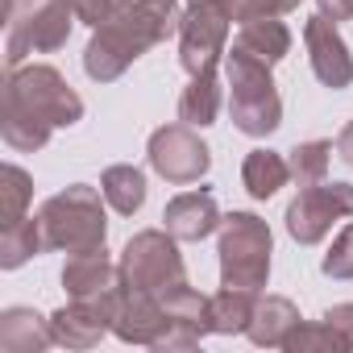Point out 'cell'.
Wrapping results in <instances>:
<instances>
[{
	"instance_id": "6da1fadb",
	"label": "cell",
	"mask_w": 353,
	"mask_h": 353,
	"mask_svg": "<svg viewBox=\"0 0 353 353\" xmlns=\"http://www.w3.org/2000/svg\"><path fill=\"white\" fill-rule=\"evenodd\" d=\"M83 121L79 92L50 63H21L5 75V104H0V133L21 154H34L50 141L54 129Z\"/></svg>"
},
{
	"instance_id": "7a4b0ae2",
	"label": "cell",
	"mask_w": 353,
	"mask_h": 353,
	"mask_svg": "<svg viewBox=\"0 0 353 353\" xmlns=\"http://www.w3.org/2000/svg\"><path fill=\"white\" fill-rule=\"evenodd\" d=\"M179 5L174 0H125V5L92 30V42L83 46V71L96 83L121 79L145 50L179 34Z\"/></svg>"
},
{
	"instance_id": "3957f363",
	"label": "cell",
	"mask_w": 353,
	"mask_h": 353,
	"mask_svg": "<svg viewBox=\"0 0 353 353\" xmlns=\"http://www.w3.org/2000/svg\"><path fill=\"white\" fill-rule=\"evenodd\" d=\"M225 88H229V117L245 137H270L283 125V96L274 88L270 63L233 46L225 54Z\"/></svg>"
},
{
	"instance_id": "277c9868",
	"label": "cell",
	"mask_w": 353,
	"mask_h": 353,
	"mask_svg": "<svg viewBox=\"0 0 353 353\" xmlns=\"http://www.w3.org/2000/svg\"><path fill=\"white\" fill-rule=\"evenodd\" d=\"M104 192L88 188V183H71L63 192H54L38 216H42V237L46 250L59 254H83V250H100L108 237V216H104Z\"/></svg>"
},
{
	"instance_id": "5b68a950",
	"label": "cell",
	"mask_w": 353,
	"mask_h": 353,
	"mask_svg": "<svg viewBox=\"0 0 353 353\" xmlns=\"http://www.w3.org/2000/svg\"><path fill=\"white\" fill-rule=\"evenodd\" d=\"M270 254H274V237L258 212H229L221 221V241H216L221 287L262 291L270 279Z\"/></svg>"
},
{
	"instance_id": "8992f818",
	"label": "cell",
	"mask_w": 353,
	"mask_h": 353,
	"mask_svg": "<svg viewBox=\"0 0 353 353\" xmlns=\"http://www.w3.org/2000/svg\"><path fill=\"white\" fill-rule=\"evenodd\" d=\"M117 266H121L125 287L150 291L158 299L170 287L188 283V266H183V254H179V237H170L166 229H141V233H133L125 241Z\"/></svg>"
},
{
	"instance_id": "52a82bcc",
	"label": "cell",
	"mask_w": 353,
	"mask_h": 353,
	"mask_svg": "<svg viewBox=\"0 0 353 353\" xmlns=\"http://www.w3.org/2000/svg\"><path fill=\"white\" fill-rule=\"evenodd\" d=\"M233 9L229 0H192L179 17V63L188 75L216 71L229 54Z\"/></svg>"
},
{
	"instance_id": "ba28073f",
	"label": "cell",
	"mask_w": 353,
	"mask_h": 353,
	"mask_svg": "<svg viewBox=\"0 0 353 353\" xmlns=\"http://www.w3.org/2000/svg\"><path fill=\"white\" fill-rule=\"evenodd\" d=\"M353 216V183H341V179H320V183H307L299 188V196L287 204V233L291 241L299 245H320L336 221H349Z\"/></svg>"
},
{
	"instance_id": "9c48e42d",
	"label": "cell",
	"mask_w": 353,
	"mask_h": 353,
	"mask_svg": "<svg viewBox=\"0 0 353 353\" xmlns=\"http://www.w3.org/2000/svg\"><path fill=\"white\" fill-rule=\"evenodd\" d=\"M75 26V13L67 0H42L30 13L9 17V38H5V67H21L30 54H54L67 46Z\"/></svg>"
},
{
	"instance_id": "30bf717a",
	"label": "cell",
	"mask_w": 353,
	"mask_h": 353,
	"mask_svg": "<svg viewBox=\"0 0 353 353\" xmlns=\"http://www.w3.org/2000/svg\"><path fill=\"white\" fill-rule=\"evenodd\" d=\"M150 166L158 179L183 188V183H200L208 166H212V150L204 145V137L192 129V125H162L150 133Z\"/></svg>"
},
{
	"instance_id": "8fae6325",
	"label": "cell",
	"mask_w": 353,
	"mask_h": 353,
	"mask_svg": "<svg viewBox=\"0 0 353 353\" xmlns=\"http://www.w3.org/2000/svg\"><path fill=\"white\" fill-rule=\"evenodd\" d=\"M63 287H67V295H71V299L100 303V307H108V316H112V307H117V295H121L125 279H121V266H117V262L108 258V250L100 245V250L67 254Z\"/></svg>"
},
{
	"instance_id": "7c38bea8",
	"label": "cell",
	"mask_w": 353,
	"mask_h": 353,
	"mask_svg": "<svg viewBox=\"0 0 353 353\" xmlns=\"http://www.w3.org/2000/svg\"><path fill=\"white\" fill-rule=\"evenodd\" d=\"M208 299H212V295H200L192 283L170 287V291L162 295V307H166V332L158 336L154 349H196V345L212 332Z\"/></svg>"
},
{
	"instance_id": "4fadbf2b",
	"label": "cell",
	"mask_w": 353,
	"mask_h": 353,
	"mask_svg": "<svg viewBox=\"0 0 353 353\" xmlns=\"http://www.w3.org/2000/svg\"><path fill=\"white\" fill-rule=\"evenodd\" d=\"M303 46H307V63H312V75L332 88V92H345L353 83V54L336 30V21H328L324 13L307 17L303 21Z\"/></svg>"
},
{
	"instance_id": "5bb4252c",
	"label": "cell",
	"mask_w": 353,
	"mask_h": 353,
	"mask_svg": "<svg viewBox=\"0 0 353 353\" xmlns=\"http://www.w3.org/2000/svg\"><path fill=\"white\" fill-rule=\"evenodd\" d=\"M166 332V307L158 295L150 291H133L121 287L117 307H112V336L125 345H158V336Z\"/></svg>"
},
{
	"instance_id": "9a60e30c",
	"label": "cell",
	"mask_w": 353,
	"mask_h": 353,
	"mask_svg": "<svg viewBox=\"0 0 353 353\" xmlns=\"http://www.w3.org/2000/svg\"><path fill=\"white\" fill-rule=\"evenodd\" d=\"M221 208H216V196L212 192H179L166 208H162V225L170 237L179 241H204L221 229Z\"/></svg>"
},
{
	"instance_id": "2e32d148",
	"label": "cell",
	"mask_w": 353,
	"mask_h": 353,
	"mask_svg": "<svg viewBox=\"0 0 353 353\" xmlns=\"http://www.w3.org/2000/svg\"><path fill=\"white\" fill-rule=\"evenodd\" d=\"M50 328H54V345H63V349H92V345L104 341V332H112V316L100 303L71 299V303H63L50 316Z\"/></svg>"
},
{
	"instance_id": "e0dca14e",
	"label": "cell",
	"mask_w": 353,
	"mask_h": 353,
	"mask_svg": "<svg viewBox=\"0 0 353 353\" xmlns=\"http://www.w3.org/2000/svg\"><path fill=\"white\" fill-rule=\"evenodd\" d=\"M54 345L50 316L34 307H5L0 312V353H42Z\"/></svg>"
},
{
	"instance_id": "ac0fdd59",
	"label": "cell",
	"mask_w": 353,
	"mask_h": 353,
	"mask_svg": "<svg viewBox=\"0 0 353 353\" xmlns=\"http://www.w3.org/2000/svg\"><path fill=\"white\" fill-rule=\"evenodd\" d=\"M299 307L287 299V295H262L254 303V320L245 328V336L258 345V349H283L287 336L299 328Z\"/></svg>"
},
{
	"instance_id": "d6986e66",
	"label": "cell",
	"mask_w": 353,
	"mask_h": 353,
	"mask_svg": "<svg viewBox=\"0 0 353 353\" xmlns=\"http://www.w3.org/2000/svg\"><path fill=\"white\" fill-rule=\"evenodd\" d=\"M233 46L274 67V63H283V59L291 54V30H287L279 17H254V21H241Z\"/></svg>"
},
{
	"instance_id": "ffe728a7",
	"label": "cell",
	"mask_w": 353,
	"mask_h": 353,
	"mask_svg": "<svg viewBox=\"0 0 353 353\" xmlns=\"http://www.w3.org/2000/svg\"><path fill=\"white\" fill-rule=\"evenodd\" d=\"M221 100H225V88H221L216 71L192 75L188 88H183V96H179V121L192 125V129H208L221 117Z\"/></svg>"
},
{
	"instance_id": "44dd1931",
	"label": "cell",
	"mask_w": 353,
	"mask_h": 353,
	"mask_svg": "<svg viewBox=\"0 0 353 353\" xmlns=\"http://www.w3.org/2000/svg\"><path fill=\"white\" fill-rule=\"evenodd\" d=\"M100 192H104V200H108V208L117 216H133V212L145 208V192H150L145 188V170L133 166V162H117V166H108L100 174Z\"/></svg>"
},
{
	"instance_id": "7402d4cb",
	"label": "cell",
	"mask_w": 353,
	"mask_h": 353,
	"mask_svg": "<svg viewBox=\"0 0 353 353\" xmlns=\"http://www.w3.org/2000/svg\"><path fill=\"white\" fill-rule=\"evenodd\" d=\"M287 179H291V166L279 150H250L241 162V183L254 200L279 196V188H287Z\"/></svg>"
},
{
	"instance_id": "603a6c76",
	"label": "cell",
	"mask_w": 353,
	"mask_h": 353,
	"mask_svg": "<svg viewBox=\"0 0 353 353\" xmlns=\"http://www.w3.org/2000/svg\"><path fill=\"white\" fill-rule=\"evenodd\" d=\"M254 303H258V291H245V287H221V291L208 299L212 332H221V336L245 332L250 320H254Z\"/></svg>"
},
{
	"instance_id": "cb8c5ba5",
	"label": "cell",
	"mask_w": 353,
	"mask_h": 353,
	"mask_svg": "<svg viewBox=\"0 0 353 353\" xmlns=\"http://www.w3.org/2000/svg\"><path fill=\"white\" fill-rule=\"evenodd\" d=\"M42 250H46L42 216H21V221H13V225L0 229V266H5V270L26 266V262L38 258Z\"/></svg>"
},
{
	"instance_id": "d4e9b609",
	"label": "cell",
	"mask_w": 353,
	"mask_h": 353,
	"mask_svg": "<svg viewBox=\"0 0 353 353\" xmlns=\"http://www.w3.org/2000/svg\"><path fill=\"white\" fill-rule=\"evenodd\" d=\"M332 154H336V145H332V141H324V137H316V141H299L295 150H287L291 179H295L299 188L328 179V162H332Z\"/></svg>"
},
{
	"instance_id": "484cf974",
	"label": "cell",
	"mask_w": 353,
	"mask_h": 353,
	"mask_svg": "<svg viewBox=\"0 0 353 353\" xmlns=\"http://www.w3.org/2000/svg\"><path fill=\"white\" fill-rule=\"evenodd\" d=\"M30 200H34V179H30V170H21L17 162H5V170H0V229L5 225H13V221H21L26 216V208H30Z\"/></svg>"
},
{
	"instance_id": "4316f807",
	"label": "cell",
	"mask_w": 353,
	"mask_h": 353,
	"mask_svg": "<svg viewBox=\"0 0 353 353\" xmlns=\"http://www.w3.org/2000/svg\"><path fill=\"white\" fill-rule=\"evenodd\" d=\"M287 353H349L345 341L332 332V324L320 316V320H299V328L287 336L283 345Z\"/></svg>"
},
{
	"instance_id": "83f0119b",
	"label": "cell",
	"mask_w": 353,
	"mask_h": 353,
	"mask_svg": "<svg viewBox=\"0 0 353 353\" xmlns=\"http://www.w3.org/2000/svg\"><path fill=\"white\" fill-rule=\"evenodd\" d=\"M320 270H324L328 279H353V225H345V229L332 237V245H328Z\"/></svg>"
},
{
	"instance_id": "f1b7e54d",
	"label": "cell",
	"mask_w": 353,
	"mask_h": 353,
	"mask_svg": "<svg viewBox=\"0 0 353 353\" xmlns=\"http://www.w3.org/2000/svg\"><path fill=\"white\" fill-rule=\"evenodd\" d=\"M233 21H254V17H283L291 9H299V0H229Z\"/></svg>"
},
{
	"instance_id": "f546056e",
	"label": "cell",
	"mask_w": 353,
	"mask_h": 353,
	"mask_svg": "<svg viewBox=\"0 0 353 353\" xmlns=\"http://www.w3.org/2000/svg\"><path fill=\"white\" fill-rule=\"evenodd\" d=\"M67 5H71V13H75V21H83V26H104L121 5H125V0H67Z\"/></svg>"
},
{
	"instance_id": "4dcf8cb0",
	"label": "cell",
	"mask_w": 353,
	"mask_h": 353,
	"mask_svg": "<svg viewBox=\"0 0 353 353\" xmlns=\"http://www.w3.org/2000/svg\"><path fill=\"white\" fill-rule=\"evenodd\" d=\"M324 320H328L332 332L345 341V349H353V303H336V307H328Z\"/></svg>"
},
{
	"instance_id": "1f68e13d",
	"label": "cell",
	"mask_w": 353,
	"mask_h": 353,
	"mask_svg": "<svg viewBox=\"0 0 353 353\" xmlns=\"http://www.w3.org/2000/svg\"><path fill=\"white\" fill-rule=\"evenodd\" d=\"M328 21H353V0H316Z\"/></svg>"
},
{
	"instance_id": "d6a6232c",
	"label": "cell",
	"mask_w": 353,
	"mask_h": 353,
	"mask_svg": "<svg viewBox=\"0 0 353 353\" xmlns=\"http://www.w3.org/2000/svg\"><path fill=\"white\" fill-rule=\"evenodd\" d=\"M332 145H336V158H341L345 166H353V121L336 133V141H332Z\"/></svg>"
},
{
	"instance_id": "836d02e7",
	"label": "cell",
	"mask_w": 353,
	"mask_h": 353,
	"mask_svg": "<svg viewBox=\"0 0 353 353\" xmlns=\"http://www.w3.org/2000/svg\"><path fill=\"white\" fill-rule=\"evenodd\" d=\"M21 5H26V0H9V17H13V13H21Z\"/></svg>"
},
{
	"instance_id": "e575fe53",
	"label": "cell",
	"mask_w": 353,
	"mask_h": 353,
	"mask_svg": "<svg viewBox=\"0 0 353 353\" xmlns=\"http://www.w3.org/2000/svg\"><path fill=\"white\" fill-rule=\"evenodd\" d=\"M188 5H192V0H188Z\"/></svg>"
}]
</instances>
